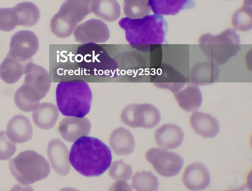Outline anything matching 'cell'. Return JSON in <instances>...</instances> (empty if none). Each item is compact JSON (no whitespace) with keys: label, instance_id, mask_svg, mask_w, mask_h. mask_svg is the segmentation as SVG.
I'll return each mask as SVG.
<instances>
[{"label":"cell","instance_id":"obj_5","mask_svg":"<svg viewBox=\"0 0 252 191\" xmlns=\"http://www.w3.org/2000/svg\"><path fill=\"white\" fill-rule=\"evenodd\" d=\"M9 168L16 180L23 185L44 179L50 172V166L46 159L31 150L23 151L10 160Z\"/></svg>","mask_w":252,"mask_h":191},{"label":"cell","instance_id":"obj_1","mask_svg":"<svg viewBox=\"0 0 252 191\" xmlns=\"http://www.w3.org/2000/svg\"><path fill=\"white\" fill-rule=\"evenodd\" d=\"M70 164L80 174L88 177L104 173L112 163L110 148L100 139L88 136L74 141L69 153Z\"/></svg>","mask_w":252,"mask_h":191},{"label":"cell","instance_id":"obj_14","mask_svg":"<svg viewBox=\"0 0 252 191\" xmlns=\"http://www.w3.org/2000/svg\"><path fill=\"white\" fill-rule=\"evenodd\" d=\"M182 181L188 189L201 191L209 186L211 177L209 170L204 164L194 163L185 169Z\"/></svg>","mask_w":252,"mask_h":191},{"label":"cell","instance_id":"obj_16","mask_svg":"<svg viewBox=\"0 0 252 191\" xmlns=\"http://www.w3.org/2000/svg\"><path fill=\"white\" fill-rule=\"evenodd\" d=\"M33 129L29 118L22 115L13 116L8 122L6 135L14 143H22L32 137Z\"/></svg>","mask_w":252,"mask_h":191},{"label":"cell","instance_id":"obj_10","mask_svg":"<svg viewBox=\"0 0 252 191\" xmlns=\"http://www.w3.org/2000/svg\"><path fill=\"white\" fill-rule=\"evenodd\" d=\"M38 49V39L33 32L20 30L11 38L8 54L17 61L23 62L32 58Z\"/></svg>","mask_w":252,"mask_h":191},{"label":"cell","instance_id":"obj_22","mask_svg":"<svg viewBox=\"0 0 252 191\" xmlns=\"http://www.w3.org/2000/svg\"><path fill=\"white\" fill-rule=\"evenodd\" d=\"M91 10L97 17L107 22L118 20L121 15V8L116 0H93Z\"/></svg>","mask_w":252,"mask_h":191},{"label":"cell","instance_id":"obj_7","mask_svg":"<svg viewBox=\"0 0 252 191\" xmlns=\"http://www.w3.org/2000/svg\"><path fill=\"white\" fill-rule=\"evenodd\" d=\"M95 44H85L79 48L78 61L90 72L100 75L112 73L117 68L116 63L102 48Z\"/></svg>","mask_w":252,"mask_h":191},{"label":"cell","instance_id":"obj_17","mask_svg":"<svg viewBox=\"0 0 252 191\" xmlns=\"http://www.w3.org/2000/svg\"><path fill=\"white\" fill-rule=\"evenodd\" d=\"M190 124L194 131L204 137H214L220 132V124L217 119L202 111H194L190 117Z\"/></svg>","mask_w":252,"mask_h":191},{"label":"cell","instance_id":"obj_26","mask_svg":"<svg viewBox=\"0 0 252 191\" xmlns=\"http://www.w3.org/2000/svg\"><path fill=\"white\" fill-rule=\"evenodd\" d=\"M158 179L151 171L136 172L132 178V187L137 191H155L158 188Z\"/></svg>","mask_w":252,"mask_h":191},{"label":"cell","instance_id":"obj_6","mask_svg":"<svg viewBox=\"0 0 252 191\" xmlns=\"http://www.w3.org/2000/svg\"><path fill=\"white\" fill-rule=\"evenodd\" d=\"M160 118L158 109L150 104H130L121 115L122 122L132 128H153L159 123Z\"/></svg>","mask_w":252,"mask_h":191},{"label":"cell","instance_id":"obj_13","mask_svg":"<svg viewBox=\"0 0 252 191\" xmlns=\"http://www.w3.org/2000/svg\"><path fill=\"white\" fill-rule=\"evenodd\" d=\"M24 83L33 88L44 98L49 92L51 83L48 72L43 67L32 62L27 63L25 67Z\"/></svg>","mask_w":252,"mask_h":191},{"label":"cell","instance_id":"obj_19","mask_svg":"<svg viewBox=\"0 0 252 191\" xmlns=\"http://www.w3.org/2000/svg\"><path fill=\"white\" fill-rule=\"evenodd\" d=\"M59 116V109L56 105L50 103H42L39 104L33 110L32 120L39 128L48 130L55 126Z\"/></svg>","mask_w":252,"mask_h":191},{"label":"cell","instance_id":"obj_24","mask_svg":"<svg viewBox=\"0 0 252 191\" xmlns=\"http://www.w3.org/2000/svg\"><path fill=\"white\" fill-rule=\"evenodd\" d=\"M13 7L17 15L18 25L29 27L34 26L38 22L40 12L37 6L32 2H20Z\"/></svg>","mask_w":252,"mask_h":191},{"label":"cell","instance_id":"obj_31","mask_svg":"<svg viewBox=\"0 0 252 191\" xmlns=\"http://www.w3.org/2000/svg\"><path fill=\"white\" fill-rule=\"evenodd\" d=\"M132 186L127 184L126 181L117 180L110 189V190L113 191H125L132 190Z\"/></svg>","mask_w":252,"mask_h":191},{"label":"cell","instance_id":"obj_23","mask_svg":"<svg viewBox=\"0 0 252 191\" xmlns=\"http://www.w3.org/2000/svg\"><path fill=\"white\" fill-rule=\"evenodd\" d=\"M174 95L180 107L188 112L197 110L202 101L201 91L196 86H188Z\"/></svg>","mask_w":252,"mask_h":191},{"label":"cell","instance_id":"obj_15","mask_svg":"<svg viewBox=\"0 0 252 191\" xmlns=\"http://www.w3.org/2000/svg\"><path fill=\"white\" fill-rule=\"evenodd\" d=\"M184 132L179 126L172 123L163 125L155 132V138L161 148L172 150L179 147L183 142Z\"/></svg>","mask_w":252,"mask_h":191},{"label":"cell","instance_id":"obj_30","mask_svg":"<svg viewBox=\"0 0 252 191\" xmlns=\"http://www.w3.org/2000/svg\"><path fill=\"white\" fill-rule=\"evenodd\" d=\"M16 150L15 143L7 136L5 131L0 132V160H6L10 158Z\"/></svg>","mask_w":252,"mask_h":191},{"label":"cell","instance_id":"obj_25","mask_svg":"<svg viewBox=\"0 0 252 191\" xmlns=\"http://www.w3.org/2000/svg\"><path fill=\"white\" fill-rule=\"evenodd\" d=\"M23 73V65L9 54L0 64V78L7 83H15L21 78Z\"/></svg>","mask_w":252,"mask_h":191},{"label":"cell","instance_id":"obj_11","mask_svg":"<svg viewBox=\"0 0 252 191\" xmlns=\"http://www.w3.org/2000/svg\"><path fill=\"white\" fill-rule=\"evenodd\" d=\"M91 127L90 120L85 117L67 116L60 122L59 131L65 140L74 142L83 136H88Z\"/></svg>","mask_w":252,"mask_h":191},{"label":"cell","instance_id":"obj_9","mask_svg":"<svg viewBox=\"0 0 252 191\" xmlns=\"http://www.w3.org/2000/svg\"><path fill=\"white\" fill-rule=\"evenodd\" d=\"M73 32L75 41L82 44L104 43L110 36L107 25L94 18L78 25Z\"/></svg>","mask_w":252,"mask_h":191},{"label":"cell","instance_id":"obj_21","mask_svg":"<svg viewBox=\"0 0 252 191\" xmlns=\"http://www.w3.org/2000/svg\"><path fill=\"white\" fill-rule=\"evenodd\" d=\"M43 98L32 87L24 83L16 90L14 102L17 107L22 111H33Z\"/></svg>","mask_w":252,"mask_h":191},{"label":"cell","instance_id":"obj_8","mask_svg":"<svg viewBox=\"0 0 252 191\" xmlns=\"http://www.w3.org/2000/svg\"><path fill=\"white\" fill-rule=\"evenodd\" d=\"M146 158L159 175L166 177L177 175L184 164L180 155L163 148L153 147L149 149Z\"/></svg>","mask_w":252,"mask_h":191},{"label":"cell","instance_id":"obj_2","mask_svg":"<svg viewBox=\"0 0 252 191\" xmlns=\"http://www.w3.org/2000/svg\"><path fill=\"white\" fill-rule=\"evenodd\" d=\"M119 26L124 30L126 39L134 48L149 52L165 40L167 23L162 16L147 15L140 18H122Z\"/></svg>","mask_w":252,"mask_h":191},{"label":"cell","instance_id":"obj_4","mask_svg":"<svg viewBox=\"0 0 252 191\" xmlns=\"http://www.w3.org/2000/svg\"><path fill=\"white\" fill-rule=\"evenodd\" d=\"M93 0H65L50 22L52 32L57 37L71 35L78 24L92 13Z\"/></svg>","mask_w":252,"mask_h":191},{"label":"cell","instance_id":"obj_28","mask_svg":"<svg viewBox=\"0 0 252 191\" xmlns=\"http://www.w3.org/2000/svg\"><path fill=\"white\" fill-rule=\"evenodd\" d=\"M108 173L110 176L116 180L128 181L132 176V167L123 160L115 161L110 165Z\"/></svg>","mask_w":252,"mask_h":191},{"label":"cell","instance_id":"obj_27","mask_svg":"<svg viewBox=\"0 0 252 191\" xmlns=\"http://www.w3.org/2000/svg\"><path fill=\"white\" fill-rule=\"evenodd\" d=\"M124 12L126 17L136 19L147 15L151 12L149 0H123Z\"/></svg>","mask_w":252,"mask_h":191},{"label":"cell","instance_id":"obj_3","mask_svg":"<svg viewBox=\"0 0 252 191\" xmlns=\"http://www.w3.org/2000/svg\"><path fill=\"white\" fill-rule=\"evenodd\" d=\"M92 98L91 89L84 81L62 82L56 87L58 109L66 116L85 117L90 112Z\"/></svg>","mask_w":252,"mask_h":191},{"label":"cell","instance_id":"obj_20","mask_svg":"<svg viewBox=\"0 0 252 191\" xmlns=\"http://www.w3.org/2000/svg\"><path fill=\"white\" fill-rule=\"evenodd\" d=\"M148 4L155 14L174 15L183 10L195 6L194 0H149Z\"/></svg>","mask_w":252,"mask_h":191},{"label":"cell","instance_id":"obj_18","mask_svg":"<svg viewBox=\"0 0 252 191\" xmlns=\"http://www.w3.org/2000/svg\"><path fill=\"white\" fill-rule=\"evenodd\" d=\"M109 144L118 155H128L135 148V139L131 133L124 127L115 129L109 137Z\"/></svg>","mask_w":252,"mask_h":191},{"label":"cell","instance_id":"obj_29","mask_svg":"<svg viewBox=\"0 0 252 191\" xmlns=\"http://www.w3.org/2000/svg\"><path fill=\"white\" fill-rule=\"evenodd\" d=\"M18 26V17L13 8L0 9V30L10 31Z\"/></svg>","mask_w":252,"mask_h":191},{"label":"cell","instance_id":"obj_12","mask_svg":"<svg viewBox=\"0 0 252 191\" xmlns=\"http://www.w3.org/2000/svg\"><path fill=\"white\" fill-rule=\"evenodd\" d=\"M47 153L55 172L63 176L67 175L70 170L71 164L65 144L59 139H54L49 142Z\"/></svg>","mask_w":252,"mask_h":191}]
</instances>
